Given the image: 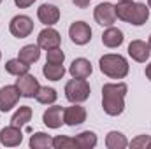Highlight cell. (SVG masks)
Instances as JSON below:
<instances>
[{
    "label": "cell",
    "mask_w": 151,
    "mask_h": 149,
    "mask_svg": "<svg viewBox=\"0 0 151 149\" xmlns=\"http://www.w3.org/2000/svg\"><path fill=\"white\" fill-rule=\"evenodd\" d=\"M128 86L125 82H107L102 86V109L107 116H119L125 111V95Z\"/></svg>",
    "instance_id": "1"
},
{
    "label": "cell",
    "mask_w": 151,
    "mask_h": 149,
    "mask_svg": "<svg viewBox=\"0 0 151 149\" xmlns=\"http://www.w3.org/2000/svg\"><path fill=\"white\" fill-rule=\"evenodd\" d=\"M116 16L118 19L130 23L134 27H142L150 19V7L141 2H118L116 5Z\"/></svg>",
    "instance_id": "2"
},
{
    "label": "cell",
    "mask_w": 151,
    "mask_h": 149,
    "mask_svg": "<svg viewBox=\"0 0 151 149\" xmlns=\"http://www.w3.org/2000/svg\"><path fill=\"white\" fill-rule=\"evenodd\" d=\"M99 67H100V72L111 79H125L128 75V62L125 60V56L121 54H104L100 60H99Z\"/></svg>",
    "instance_id": "3"
},
{
    "label": "cell",
    "mask_w": 151,
    "mask_h": 149,
    "mask_svg": "<svg viewBox=\"0 0 151 149\" xmlns=\"http://www.w3.org/2000/svg\"><path fill=\"white\" fill-rule=\"evenodd\" d=\"M90 93H91V88H90L86 79H76V77H72L65 84V97L72 104H81V102L88 100Z\"/></svg>",
    "instance_id": "4"
},
{
    "label": "cell",
    "mask_w": 151,
    "mask_h": 149,
    "mask_svg": "<svg viewBox=\"0 0 151 149\" xmlns=\"http://www.w3.org/2000/svg\"><path fill=\"white\" fill-rule=\"evenodd\" d=\"M9 32L16 39H25L34 32V21L32 18L25 16V14H18L11 19L9 23Z\"/></svg>",
    "instance_id": "5"
},
{
    "label": "cell",
    "mask_w": 151,
    "mask_h": 149,
    "mask_svg": "<svg viewBox=\"0 0 151 149\" xmlns=\"http://www.w3.org/2000/svg\"><path fill=\"white\" fill-rule=\"evenodd\" d=\"M93 18L95 21L100 25V27H113L118 19L116 16V7L111 2H104V4H99L93 11Z\"/></svg>",
    "instance_id": "6"
},
{
    "label": "cell",
    "mask_w": 151,
    "mask_h": 149,
    "mask_svg": "<svg viewBox=\"0 0 151 149\" xmlns=\"http://www.w3.org/2000/svg\"><path fill=\"white\" fill-rule=\"evenodd\" d=\"M19 90L16 84H7L4 88H0V111L9 112L12 107H16V104L19 102Z\"/></svg>",
    "instance_id": "7"
},
{
    "label": "cell",
    "mask_w": 151,
    "mask_h": 149,
    "mask_svg": "<svg viewBox=\"0 0 151 149\" xmlns=\"http://www.w3.org/2000/svg\"><path fill=\"white\" fill-rule=\"evenodd\" d=\"M69 37L77 46H84L91 40V28L84 21H74L69 28Z\"/></svg>",
    "instance_id": "8"
},
{
    "label": "cell",
    "mask_w": 151,
    "mask_h": 149,
    "mask_svg": "<svg viewBox=\"0 0 151 149\" xmlns=\"http://www.w3.org/2000/svg\"><path fill=\"white\" fill-rule=\"evenodd\" d=\"M16 86H18V90H19L21 97H25V98H34V97L37 95L39 88H40L37 77H35V75H32V74L19 75V77L16 79Z\"/></svg>",
    "instance_id": "9"
},
{
    "label": "cell",
    "mask_w": 151,
    "mask_h": 149,
    "mask_svg": "<svg viewBox=\"0 0 151 149\" xmlns=\"http://www.w3.org/2000/svg\"><path fill=\"white\" fill-rule=\"evenodd\" d=\"M23 142V132L21 128L14 126V125H9L5 128L0 130V144L5 146V148H16Z\"/></svg>",
    "instance_id": "10"
},
{
    "label": "cell",
    "mask_w": 151,
    "mask_h": 149,
    "mask_svg": "<svg viewBox=\"0 0 151 149\" xmlns=\"http://www.w3.org/2000/svg\"><path fill=\"white\" fill-rule=\"evenodd\" d=\"M128 54L132 56V60H135L139 63H146L151 54V47L148 42H144L141 39H135L128 44Z\"/></svg>",
    "instance_id": "11"
},
{
    "label": "cell",
    "mask_w": 151,
    "mask_h": 149,
    "mask_svg": "<svg viewBox=\"0 0 151 149\" xmlns=\"http://www.w3.org/2000/svg\"><path fill=\"white\" fill-rule=\"evenodd\" d=\"M37 18L39 21L46 27H53L60 19V9L53 4H42L37 9Z\"/></svg>",
    "instance_id": "12"
},
{
    "label": "cell",
    "mask_w": 151,
    "mask_h": 149,
    "mask_svg": "<svg viewBox=\"0 0 151 149\" xmlns=\"http://www.w3.org/2000/svg\"><path fill=\"white\" fill-rule=\"evenodd\" d=\"M63 107L62 105H53V107H47L44 114H42V123L47 126V128H60L63 125Z\"/></svg>",
    "instance_id": "13"
},
{
    "label": "cell",
    "mask_w": 151,
    "mask_h": 149,
    "mask_svg": "<svg viewBox=\"0 0 151 149\" xmlns=\"http://www.w3.org/2000/svg\"><path fill=\"white\" fill-rule=\"evenodd\" d=\"M86 121V109L79 104H74L63 111V123L69 126H79Z\"/></svg>",
    "instance_id": "14"
},
{
    "label": "cell",
    "mask_w": 151,
    "mask_h": 149,
    "mask_svg": "<svg viewBox=\"0 0 151 149\" xmlns=\"http://www.w3.org/2000/svg\"><path fill=\"white\" fill-rule=\"evenodd\" d=\"M60 42H62V37H60V34L55 30V28H44L40 34H39L37 37V44L39 47H42V49H53V47H60Z\"/></svg>",
    "instance_id": "15"
},
{
    "label": "cell",
    "mask_w": 151,
    "mask_h": 149,
    "mask_svg": "<svg viewBox=\"0 0 151 149\" xmlns=\"http://www.w3.org/2000/svg\"><path fill=\"white\" fill-rule=\"evenodd\" d=\"M91 72H93V67H91L90 60H86V58H76L69 67V74L76 79H86L91 75Z\"/></svg>",
    "instance_id": "16"
},
{
    "label": "cell",
    "mask_w": 151,
    "mask_h": 149,
    "mask_svg": "<svg viewBox=\"0 0 151 149\" xmlns=\"http://www.w3.org/2000/svg\"><path fill=\"white\" fill-rule=\"evenodd\" d=\"M123 32L119 30V28H116V27H107V30L102 34V44L106 46V47H119L121 44H123Z\"/></svg>",
    "instance_id": "17"
},
{
    "label": "cell",
    "mask_w": 151,
    "mask_h": 149,
    "mask_svg": "<svg viewBox=\"0 0 151 149\" xmlns=\"http://www.w3.org/2000/svg\"><path fill=\"white\" fill-rule=\"evenodd\" d=\"M18 58H19L21 62L28 63V65L35 63L39 58H40V47H39V44H27V46H23V47L19 49Z\"/></svg>",
    "instance_id": "18"
},
{
    "label": "cell",
    "mask_w": 151,
    "mask_h": 149,
    "mask_svg": "<svg viewBox=\"0 0 151 149\" xmlns=\"http://www.w3.org/2000/svg\"><path fill=\"white\" fill-rule=\"evenodd\" d=\"M30 148L32 149H47L53 148V137L44 133V132H35L32 137H30Z\"/></svg>",
    "instance_id": "19"
},
{
    "label": "cell",
    "mask_w": 151,
    "mask_h": 149,
    "mask_svg": "<svg viewBox=\"0 0 151 149\" xmlns=\"http://www.w3.org/2000/svg\"><path fill=\"white\" fill-rule=\"evenodd\" d=\"M28 70H30V65H28V63H25V62H21L19 58L9 60V62L5 63V72H7V74H11V75H16V77L28 74Z\"/></svg>",
    "instance_id": "20"
},
{
    "label": "cell",
    "mask_w": 151,
    "mask_h": 149,
    "mask_svg": "<svg viewBox=\"0 0 151 149\" xmlns=\"http://www.w3.org/2000/svg\"><path fill=\"white\" fill-rule=\"evenodd\" d=\"M106 146H107V149H125L128 146V140H127V137L121 132L113 130L106 137Z\"/></svg>",
    "instance_id": "21"
},
{
    "label": "cell",
    "mask_w": 151,
    "mask_h": 149,
    "mask_svg": "<svg viewBox=\"0 0 151 149\" xmlns=\"http://www.w3.org/2000/svg\"><path fill=\"white\" fill-rule=\"evenodd\" d=\"M30 119H32V107H28V105H21L18 111L14 112V116L11 117V125L21 128V126H25Z\"/></svg>",
    "instance_id": "22"
},
{
    "label": "cell",
    "mask_w": 151,
    "mask_h": 149,
    "mask_svg": "<svg viewBox=\"0 0 151 149\" xmlns=\"http://www.w3.org/2000/svg\"><path fill=\"white\" fill-rule=\"evenodd\" d=\"M58 98V93L55 88H49V86H40L35 95V100L39 104H44V105H49V104H55Z\"/></svg>",
    "instance_id": "23"
},
{
    "label": "cell",
    "mask_w": 151,
    "mask_h": 149,
    "mask_svg": "<svg viewBox=\"0 0 151 149\" xmlns=\"http://www.w3.org/2000/svg\"><path fill=\"white\" fill-rule=\"evenodd\" d=\"M42 74L49 81H60L65 75V67H63V63L62 65H55V63H47L46 62V65L42 67Z\"/></svg>",
    "instance_id": "24"
},
{
    "label": "cell",
    "mask_w": 151,
    "mask_h": 149,
    "mask_svg": "<svg viewBox=\"0 0 151 149\" xmlns=\"http://www.w3.org/2000/svg\"><path fill=\"white\" fill-rule=\"evenodd\" d=\"M76 142H77V148H81V149H93L97 146L99 139H97V135L93 132L86 130V132H81L76 137Z\"/></svg>",
    "instance_id": "25"
},
{
    "label": "cell",
    "mask_w": 151,
    "mask_h": 149,
    "mask_svg": "<svg viewBox=\"0 0 151 149\" xmlns=\"http://www.w3.org/2000/svg\"><path fill=\"white\" fill-rule=\"evenodd\" d=\"M53 148L55 149H74L77 148L76 139H70L67 135H56L53 137Z\"/></svg>",
    "instance_id": "26"
},
{
    "label": "cell",
    "mask_w": 151,
    "mask_h": 149,
    "mask_svg": "<svg viewBox=\"0 0 151 149\" xmlns=\"http://www.w3.org/2000/svg\"><path fill=\"white\" fill-rule=\"evenodd\" d=\"M65 60V54L60 47H53V49H47L46 53V62L47 63H55V65H62Z\"/></svg>",
    "instance_id": "27"
},
{
    "label": "cell",
    "mask_w": 151,
    "mask_h": 149,
    "mask_svg": "<svg viewBox=\"0 0 151 149\" xmlns=\"http://www.w3.org/2000/svg\"><path fill=\"white\" fill-rule=\"evenodd\" d=\"M150 144H151L150 135H139V137H135L132 142H128V146L137 148V149H150Z\"/></svg>",
    "instance_id": "28"
},
{
    "label": "cell",
    "mask_w": 151,
    "mask_h": 149,
    "mask_svg": "<svg viewBox=\"0 0 151 149\" xmlns=\"http://www.w3.org/2000/svg\"><path fill=\"white\" fill-rule=\"evenodd\" d=\"M34 2H35V0H14L16 7H19V9H27V7L34 5Z\"/></svg>",
    "instance_id": "29"
},
{
    "label": "cell",
    "mask_w": 151,
    "mask_h": 149,
    "mask_svg": "<svg viewBox=\"0 0 151 149\" xmlns=\"http://www.w3.org/2000/svg\"><path fill=\"white\" fill-rule=\"evenodd\" d=\"M90 2H91V0H74V5L79 7V9H86V7L90 5Z\"/></svg>",
    "instance_id": "30"
},
{
    "label": "cell",
    "mask_w": 151,
    "mask_h": 149,
    "mask_svg": "<svg viewBox=\"0 0 151 149\" xmlns=\"http://www.w3.org/2000/svg\"><path fill=\"white\" fill-rule=\"evenodd\" d=\"M146 77H148V79L151 81V63L148 65V67H146Z\"/></svg>",
    "instance_id": "31"
},
{
    "label": "cell",
    "mask_w": 151,
    "mask_h": 149,
    "mask_svg": "<svg viewBox=\"0 0 151 149\" xmlns=\"http://www.w3.org/2000/svg\"><path fill=\"white\" fill-rule=\"evenodd\" d=\"M148 7L151 9V0H148Z\"/></svg>",
    "instance_id": "32"
},
{
    "label": "cell",
    "mask_w": 151,
    "mask_h": 149,
    "mask_svg": "<svg viewBox=\"0 0 151 149\" xmlns=\"http://www.w3.org/2000/svg\"><path fill=\"white\" fill-rule=\"evenodd\" d=\"M118 2H132V0H118Z\"/></svg>",
    "instance_id": "33"
},
{
    "label": "cell",
    "mask_w": 151,
    "mask_h": 149,
    "mask_svg": "<svg viewBox=\"0 0 151 149\" xmlns=\"http://www.w3.org/2000/svg\"><path fill=\"white\" fill-rule=\"evenodd\" d=\"M148 44H150V47H151V35H150V42H148Z\"/></svg>",
    "instance_id": "34"
},
{
    "label": "cell",
    "mask_w": 151,
    "mask_h": 149,
    "mask_svg": "<svg viewBox=\"0 0 151 149\" xmlns=\"http://www.w3.org/2000/svg\"><path fill=\"white\" fill-rule=\"evenodd\" d=\"M0 58H2V53H0Z\"/></svg>",
    "instance_id": "35"
},
{
    "label": "cell",
    "mask_w": 151,
    "mask_h": 149,
    "mask_svg": "<svg viewBox=\"0 0 151 149\" xmlns=\"http://www.w3.org/2000/svg\"><path fill=\"white\" fill-rule=\"evenodd\" d=\"M150 149H151V144H150Z\"/></svg>",
    "instance_id": "36"
},
{
    "label": "cell",
    "mask_w": 151,
    "mask_h": 149,
    "mask_svg": "<svg viewBox=\"0 0 151 149\" xmlns=\"http://www.w3.org/2000/svg\"><path fill=\"white\" fill-rule=\"evenodd\" d=\"M0 2H2V0H0Z\"/></svg>",
    "instance_id": "37"
}]
</instances>
